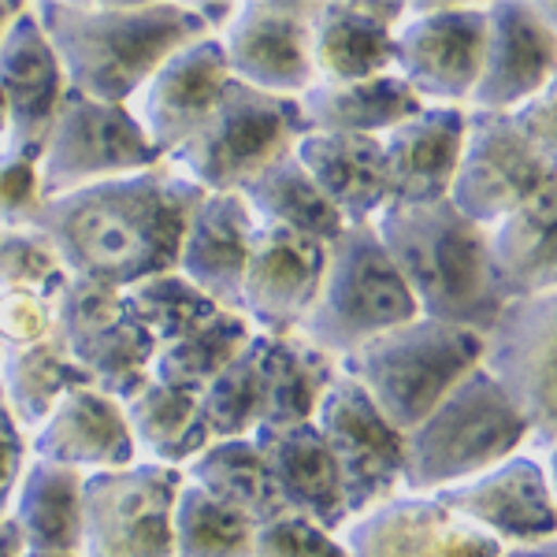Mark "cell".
Here are the masks:
<instances>
[{
  "mask_svg": "<svg viewBox=\"0 0 557 557\" xmlns=\"http://www.w3.org/2000/svg\"><path fill=\"white\" fill-rule=\"evenodd\" d=\"M23 557H78V554H30V550H26Z\"/></svg>",
  "mask_w": 557,
  "mask_h": 557,
  "instance_id": "49",
  "label": "cell"
},
{
  "mask_svg": "<svg viewBox=\"0 0 557 557\" xmlns=\"http://www.w3.org/2000/svg\"><path fill=\"white\" fill-rule=\"evenodd\" d=\"M260 383V428H290L312 417L320 394L338 375V361L294 335L249 338ZM257 428V431H260Z\"/></svg>",
  "mask_w": 557,
  "mask_h": 557,
  "instance_id": "29",
  "label": "cell"
},
{
  "mask_svg": "<svg viewBox=\"0 0 557 557\" xmlns=\"http://www.w3.org/2000/svg\"><path fill=\"white\" fill-rule=\"evenodd\" d=\"M20 8H23V4H0V34L8 30V23L15 20V12H20Z\"/></svg>",
  "mask_w": 557,
  "mask_h": 557,
  "instance_id": "48",
  "label": "cell"
},
{
  "mask_svg": "<svg viewBox=\"0 0 557 557\" xmlns=\"http://www.w3.org/2000/svg\"><path fill=\"white\" fill-rule=\"evenodd\" d=\"M38 209V157L20 149H0V227H34Z\"/></svg>",
  "mask_w": 557,
  "mask_h": 557,
  "instance_id": "42",
  "label": "cell"
},
{
  "mask_svg": "<svg viewBox=\"0 0 557 557\" xmlns=\"http://www.w3.org/2000/svg\"><path fill=\"white\" fill-rule=\"evenodd\" d=\"M30 457L64 465L83 475L127 469L138 461L123 406L89 383L75 386L57 401V409L30 435Z\"/></svg>",
  "mask_w": 557,
  "mask_h": 557,
  "instance_id": "24",
  "label": "cell"
},
{
  "mask_svg": "<svg viewBox=\"0 0 557 557\" xmlns=\"http://www.w3.org/2000/svg\"><path fill=\"white\" fill-rule=\"evenodd\" d=\"M290 152L346 227H372L375 215L391 209L380 138L301 131Z\"/></svg>",
  "mask_w": 557,
  "mask_h": 557,
  "instance_id": "26",
  "label": "cell"
},
{
  "mask_svg": "<svg viewBox=\"0 0 557 557\" xmlns=\"http://www.w3.org/2000/svg\"><path fill=\"white\" fill-rule=\"evenodd\" d=\"M52 301L45 294H0V349L38 346L52 335Z\"/></svg>",
  "mask_w": 557,
  "mask_h": 557,
  "instance_id": "43",
  "label": "cell"
},
{
  "mask_svg": "<svg viewBox=\"0 0 557 557\" xmlns=\"http://www.w3.org/2000/svg\"><path fill=\"white\" fill-rule=\"evenodd\" d=\"M123 294H127L131 312L138 317L141 327L149 331V338L157 343V349L183 343L186 335L201 331L212 317L223 312L220 305H212L178 272L152 275L146 283L131 286V290H123Z\"/></svg>",
  "mask_w": 557,
  "mask_h": 557,
  "instance_id": "38",
  "label": "cell"
},
{
  "mask_svg": "<svg viewBox=\"0 0 557 557\" xmlns=\"http://www.w3.org/2000/svg\"><path fill=\"white\" fill-rule=\"evenodd\" d=\"M338 543L346 557H502L506 550L435 494L409 491L349 517Z\"/></svg>",
  "mask_w": 557,
  "mask_h": 557,
  "instance_id": "18",
  "label": "cell"
},
{
  "mask_svg": "<svg viewBox=\"0 0 557 557\" xmlns=\"http://www.w3.org/2000/svg\"><path fill=\"white\" fill-rule=\"evenodd\" d=\"M183 472L134 461L86 472L78 494V557H172V506Z\"/></svg>",
  "mask_w": 557,
  "mask_h": 557,
  "instance_id": "10",
  "label": "cell"
},
{
  "mask_svg": "<svg viewBox=\"0 0 557 557\" xmlns=\"http://www.w3.org/2000/svg\"><path fill=\"white\" fill-rule=\"evenodd\" d=\"M502 557H557V539H543L532 546H506Z\"/></svg>",
  "mask_w": 557,
  "mask_h": 557,
  "instance_id": "47",
  "label": "cell"
},
{
  "mask_svg": "<svg viewBox=\"0 0 557 557\" xmlns=\"http://www.w3.org/2000/svg\"><path fill=\"white\" fill-rule=\"evenodd\" d=\"M52 338L83 368L89 386L123 401L149 380L157 343L131 312L127 294L86 278H67L52 301Z\"/></svg>",
  "mask_w": 557,
  "mask_h": 557,
  "instance_id": "9",
  "label": "cell"
},
{
  "mask_svg": "<svg viewBox=\"0 0 557 557\" xmlns=\"http://www.w3.org/2000/svg\"><path fill=\"white\" fill-rule=\"evenodd\" d=\"M238 194L249 205V212H253L260 227L290 231V235L312 238L320 246H331L346 231V223L327 205V197L301 172L294 152H283L278 160H272Z\"/></svg>",
  "mask_w": 557,
  "mask_h": 557,
  "instance_id": "33",
  "label": "cell"
},
{
  "mask_svg": "<svg viewBox=\"0 0 557 557\" xmlns=\"http://www.w3.org/2000/svg\"><path fill=\"white\" fill-rule=\"evenodd\" d=\"M253 338V327L238 312H220L201 331L186 335L183 343L157 349L149 364V380L175 386V391L201 394Z\"/></svg>",
  "mask_w": 557,
  "mask_h": 557,
  "instance_id": "36",
  "label": "cell"
},
{
  "mask_svg": "<svg viewBox=\"0 0 557 557\" xmlns=\"http://www.w3.org/2000/svg\"><path fill=\"white\" fill-rule=\"evenodd\" d=\"M26 461H30V443L12 424L4 401H0V520H8V513H12V502L15 491H20Z\"/></svg>",
  "mask_w": 557,
  "mask_h": 557,
  "instance_id": "44",
  "label": "cell"
},
{
  "mask_svg": "<svg viewBox=\"0 0 557 557\" xmlns=\"http://www.w3.org/2000/svg\"><path fill=\"white\" fill-rule=\"evenodd\" d=\"M249 438L264 457L272 487L286 513L312 520L331 535L343 532V524L349 520L343 480H338L335 461H331L312 420H301V424L290 428H260Z\"/></svg>",
  "mask_w": 557,
  "mask_h": 557,
  "instance_id": "27",
  "label": "cell"
},
{
  "mask_svg": "<svg viewBox=\"0 0 557 557\" xmlns=\"http://www.w3.org/2000/svg\"><path fill=\"white\" fill-rule=\"evenodd\" d=\"M26 546H23V535L12 520H0V557H23Z\"/></svg>",
  "mask_w": 557,
  "mask_h": 557,
  "instance_id": "46",
  "label": "cell"
},
{
  "mask_svg": "<svg viewBox=\"0 0 557 557\" xmlns=\"http://www.w3.org/2000/svg\"><path fill=\"white\" fill-rule=\"evenodd\" d=\"M253 557H346L338 535L298 513H275L253 528Z\"/></svg>",
  "mask_w": 557,
  "mask_h": 557,
  "instance_id": "41",
  "label": "cell"
},
{
  "mask_svg": "<svg viewBox=\"0 0 557 557\" xmlns=\"http://www.w3.org/2000/svg\"><path fill=\"white\" fill-rule=\"evenodd\" d=\"M509 115H513L520 134H524L543 157L557 160V83L546 86L543 94L532 97L528 104L513 108Z\"/></svg>",
  "mask_w": 557,
  "mask_h": 557,
  "instance_id": "45",
  "label": "cell"
},
{
  "mask_svg": "<svg viewBox=\"0 0 557 557\" xmlns=\"http://www.w3.org/2000/svg\"><path fill=\"white\" fill-rule=\"evenodd\" d=\"M67 94L131 104L175 49L205 38L183 0H30Z\"/></svg>",
  "mask_w": 557,
  "mask_h": 557,
  "instance_id": "2",
  "label": "cell"
},
{
  "mask_svg": "<svg viewBox=\"0 0 557 557\" xmlns=\"http://www.w3.org/2000/svg\"><path fill=\"white\" fill-rule=\"evenodd\" d=\"M323 264L327 246L257 223L238 286V317L253 335H294L320 290Z\"/></svg>",
  "mask_w": 557,
  "mask_h": 557,
  "instance_id": "20",
  "label": "cell"
},
{
  "mask_svg": "<svg viewBox=\"0 0 557 557\" xmlns=\"http://www.w3.org/2000/svg\"><path fill=\"white\" fill-rule=\"evenodd\" d=\"M443 506L487 532L498 546H532L557 539L554 454L517 450L491 472L435 494Z\"/></svg>",
  "mask_w": 557,
  "mask_h": 557,
  "instance_id": "17",
  "label": "cell"
},
{
  "mask_svg": "<svg viewBox=\"0 0 557 557\" xmlns=\"http://www.w3.org/2000/svg\"><path fill=\"white\" fill-rule=\"evenodd\" d=\"M557 83L554 4L487 0L483 4V60L469 97L472 112H513Z\"/></svg>",
  "mask_w": 557,
  "mask_h": 557,
  "instance_id": "15",
  "label": "cell"
},
{
  "mask_svg": "<svg viewBox=\"0 0 557 557\" xmlns=\"http://www.w3.org/2000/svg\"><path fill=\"white\" fill-rule=\"evenodd\" d=\"M412 89L394 71L361 83H317L298 97V115L305 131L323 134H364L383 138L391 127L420 112Z\"/></svg>",
  "mask_w": 557,
  "mask_h": 557,
  "instance_id": "30",
  "label": "cell"
},
{
  "mask_svg": "<svg viewBox=\"0 0 557 557\" xmlns=\"http://www.w3.org/2000/svg\"><path fill=\"white\" fill-rule=\"evenodd\" d=\"M227 64H223L220 38L205 34L183 49H175L152 75L146 86L131 97L127 112L146 134V141L160 157H172L178 146L201 131V123L212 115L220 89L227 83Z\"/></svg>",
  "mask_w": 557,
  "mask_h": 557,
  "instance_id": "19",
  "label": "cell"
},
{
  "mask_svg": "<svg viewBox=\"0 0 557 557\" xmlns=\"http://www.w3.org/2000/svg\"><path fill=\"white\" fill-rule=\"evenodd\" d=\"M301 131L298 101L257 94L227 78L201 131L164 164L201 194H238L257 172L290 152Z\"/></svg>",
  "mask_w": 557,
  "mask_h": 557,
  "instance_id": "7",
  "label": "cell"
},
{
  "mask_svg": "<svg viewBox=\"0 0 557 557\" xmlns=\"http://www.w3.org/2000/svg\"><path fill=\"white\" fill-rule=\"evenodd\" d=\"M480 368L528 424V450L554 454L557 443V290L517 298L483 331Z\"/></svg>",
  "mask_w": 557,
  "mask_h": 557,
  "instance_id": "8",
  "label": "cell"
},
{
  "mask_svg": "<svg viewBox=\"0 0 557 557\" xmlns=\"http://www.w3.org/2000/svg\"><path fill=\"white\" fill-rule=\"evenodd\" d=\"M78 494L83 472L30 457L12 502V520L30 554H78Z\"/></svg>",
  "mask_w": 557,
  "mask_h": 557,
  "instance_id": "32",
  "label": "cell"
},
{
  "mask_svg": "<svg viewBox=\"0 0 557 557\" xmlns=\"http://www.w3.org/2000/svg\"><path fill=\"white\" fill-rule=\"evenodd\" d=\"M550 183H557V160L543 157L520 134L513 115L465 108L461 157L446 194L465 220L487 231Z\"/></svg>",
  "mask_w": 557,
  "mask_h": 557,
  "instance_id": "11",
  "label": "cell"
},
{
  "mask_svg": "<svg viewBox=\"0 0 557 557\" xmlns=\"http://www.w3.org/2000/svg\"><path fill=\"white\" fill-rule=\"evenodd\" d=\"M417 301L409 298L401 275L383 253L372 227H346L327 246L320 290L298 323V335L331 361L380 338L383 331L417 320Z\"/></svg>",
  "mask_w": 557,
  "mask_h": 557,
  "instance_id": "6",
  "label": "cell"
},
{
  "mask_svg": "<svg viewBox=\"0 0 557 557\" xmlns=\"http://www.w3.org/2000/svg\"><path fill=\"white\" fill-rule=\"evenodd\" d=\"M480 331L417 317L346 354L338 375H346L394 431L409 435L465 375L480 368Z\"/></svg>",
  "mask_w": 557,
  "mask_h": 557,
  "instance_id": "4",
  "label": "cell"
},
{
  "mask_svg": "<svg viewBox=\"0 0 557 557\" xmlns=\"http://www.w3.org/2000/svg\"><path fill=\"white\" fill-rule=\"evenodd\" d=\"M483 60V0L406 4L391 41V71L420 104L469 108Z\"/></svg>",
  "mask_w": 557,
  "mask_h": 557,
  "instance_id": "12",
  "label": "cell"
},
{
  "mask_svg": "<svg viewBox=\"0 0 557 557\" xmlns=\"http://www.w3.org/2000/svg\"><path fill=\"white\" fill-rule=\"evenodd\" d=\"M0 97L8 104V149L38 157L67 86L30 4L0 34Z\"/></svg>",
  "mask_w": 557,
  "mask_h": 557,
  "instance_id": "21",
  "label": "cell"
},
{
  "mask_svg": "<svg viewBox=\"0 0 557 557\" xmlns=\"http://www.w3.org/2000/svg\"><path fill=\"white\" fill-rule=\"evenodd\" d=\"M64 283V264L38 227H0V294L30 290L57 298Z\"/></svg>",
  "mask_w": 557,
  "mask_h": 557,
  "instance_id": "40",
  "label": "cell"
},
{
  "mask_svg": "<svg viewBox=\"0 0 557 557\" xmlns=\"http://www.w3.org/2000/svg\"><path fill=\"white\" fill-rule=\"evenodd\" d=\"M253 528L183 480L172 506V557H253Z\"/></svg>",
  "mask_w": 557,
  "mask_h": 557,
  "instance_id": "37",
  "label": "cell"
},
{
  "mask_svg": "<svg viewBox=\"0 0 557 557\" xmlns=\"http://www.w3.org/2000/svg\"><path fill=\"white\" fill-rule=\"evenodd\" d=\"M123 417H127L134 454L146 465H164V469L183 472L212 443L197 394L175 391V386L157 380H146L138 394L123 401Z\"/></svg>",
  "mask_w": 557,
  "mask_h": 557,
  "instance_id": "31",
  "label": "cell"
},
{
  "mask_svg": "<svg viewBox=\"0 0 557 557\" xmlns=\"http://www.w3.org/2000/svg\"><path fill=\"white\" fill-rule=\"evenodd\" d=\"M383 253L401 275L424 320L487 331L506 301L494 294L483 227L450 201L391 205L372 223Z\"/></svg>",
  "mask_w": 557,
  "mask_h": 557,
  "instance_id": "3",
  "label": "cell"
},
{
  "mask_svg": "<svg viewBox=\"0 0 557 557\" xmlns=\"http://www.w3.org/2000/svg\"><path fill=\"white\" fill-rule=\"evenodd\" d=\"M253 238L257 220L242 194H201L186 220L175 272L223 312H238V286Z\"/></svg>",
  "mask_w": 557,
  "mask_h": 557,
  "instance_id": "22",
  "label": "cell"
},
{
  "mask_svg": "<svg viewBox=\"0 0 557 557\" xmlns=\"http://www.w3.org/2000/svg\"><path fill=\"white\" fill-rule=\"evenodd\" d=\"M465 138V108L424 104L380 138L391 205L446 201Z\"/></svg>",
  "mask_w": 557,
  "mask_h": 557,
  "instance_id": "25",
  "label": "cell"
},
{
  "mask_svg": "<svg viewBox=\"0 0 557 557\" xmlns=\"http://www.w3.org/2000/svg\"><path fill=\"white\" fill-rule=\"evenodd\" d=\"M309 420L320 431L323 446H327L331 461L338 469L349 517L401 494L406 435L386 424L372 401L346 375L331 380Z\"/></svg>",
  "mask_w": 557,
  "mask_h": 557,
  "instance_id": "14",
  "label": "cell"
},
{
  "mask_svg": "<svg viewBox=\"0 0 557 557\" xmlns=\"http://www.w3.org/2000/svg\"><path fill=\"white\" fill-rule=\"evenodd\" d=\"M494 294L502 301L557 290V183L483 231Z\"/></svg>",
  "mask_w": 557,
  "mask_h": 557,
  "instance_id": "28",
  "label": "cell"
},
{
  "mask_svg": "<svg viewBox=\"0 0 557 557\" xmlns=\"http://www.w3.org/2000/svg\"><path fill=\"white\" fill-rule=\"evenodd\" d=\"M528 438L524 417L491 375L475 368L406 435L401 491L438 494L469 483L524 450Z\"/></svg>",
  "mask_w": 557,
  "mask_h": 557,
  "instance_id": "5",
  "label": "cell"
},
{
  "mask_svg": "<svg viewBox=\"0 0 557 557\" xmlns=\"http://www.w3.org/2000/svg\"><path fill=\"white\" fill-rule=\"evenodd\" d=\"M209 438H249L260 428V383L249 346L197 394Z\"/></svg>",
  "mask_w": 557,
  "mask_h": 557,
  "instance_id": "39",
  "label": "cell"
},
{
  "mask_svg": "<svg viewBox=\"0 0 557 557\" xmlns=\"http://www.w3.org/2000/svg\"><path fill=\"white\" fill-rule=\"evenodd\" d=\"M86 383L89 380L83 368L71 361L52 335L38 346L0 349V401H4L8 417L23 431L26 443L45 424V417L57 409V401Z\"/></svg>",
  "mask_w": 557,
  "mask_h": 557,
  "instance_id": "34",
  "label": "cell"
},
{
  "mask_svg": "<svg viewBox=\"0 0 557 557\" xmlns=\"http://www.w3.org/2000/svg\"><path fill=\"white\" fill-rule=\"evenodd\" d=\"M157 164H164V157L146 141L127 104H101L67 94L38 152L41 201L108 178L149 172Z\"/></svg>",
  "mask_w": 557,
  "mask_h": 557,
  "instance_id": "13",
  "label": "cell"
},
{
  "mask_svg": "<svg viewBox=\"0 0 557 557\" xmlns=\"http://www.w3.org/2000/svg\"><path fill=\"white\" fill-rule=\"evenodd\" d=\"M312 0H246L220 34L223 64L235 83L298 101L317 86L309 57Z\"/></svg>",
  "mask_w": 557,
  "mask_h": 557,
  "instance_id": "16",
  "label": "cell"
},
{
  "mask_svg": "<svg viewBox=\"0 0 557 557\" xmlns=\"http://www.w3.org/2000/svg\"><path fill=\"white\" fill-rule=\"evenodd\" d=\"M406 4L312 0L309 57L317 83H361L391 71V41Z\"/></svg>",
  "mask_w": 557,
  "mask_h": 557,
  "instance_id": "23",
  "label": "cell"
},
{
  "mask_svg": "<svg viewBox=\"0 0 557 557\" xmlns=\"http://www.w3.org/2000/svg\"><path fill=\"white\" fill-rule=\"evenodd\" d=\"M183 480L194 483L197 491H205L220 506L253 520V524L275 513H286L253 438H220V443H209L183 469Z\"/></svg>",
  "mask_w": 557,
  "mask_h": 557,
  "instance_id": "35",
  "label": "cell"
},
{
  "mask_svg": "<svg viewBox=\"0 0 557 557\" xmlns=\"http://www.w3.org/2000/svg\"><path fill=\"white\" fill-rule=\"evenodd\" d=\"M201 190L175 168L157 164L41 201L34 227L57 249L67 278L131 290L175 272L183 231Z\"/></svg>",
  "mask_w": 557,
  "mask_h": 557,
  "instance_id": "1",
  "label": "cell"
}]
</instances>
